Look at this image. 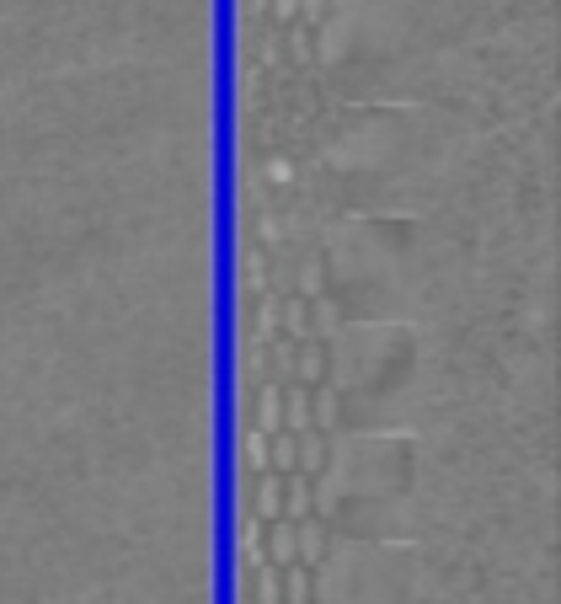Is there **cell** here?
<instances>
[{
  "label": "cell",
  "instance_id": "277c9868",
  "mask_svg": "<svg viewBox=\"0 0 561 604\" xmlns=\"http://www.w3.org/2000/svg\"><path fill=\"white\" fill-rule=\"evenodd\" d=\"M252 514L262 519V524H273V519H284V476H257V508Z\"/></svg>",
  "mask_w": 561,
  "mask_h": 604
},
{
  "label": "cell",
  "instance_id": "7c38bea8",
  "mask_svg": "<svg viewBox=\"0 0 561 604\" xmlns=\"http://www.w3.org/2000/svg\"><path fill=\"white\" fill-rule=\"evenodd\" d=\"M310 599H316V572L300 567V562L284 567V599L278 604H310Z\"/></svg>",
  "mask_w": 561,
  "mask_h": 604
},
{
  "label": "cell",
  "instance_id": "8992f818",
  "mask_svg": "<svg viewBox=\"0 0 561 604\" xmlns=\"http://www.w3.org/2000/svg\"><path fill=\"white\" fill-rule=\"evenodd\" d=\"M310 476H300V471H289L284 476V519L289 524H300V519H310Z\"/></svg>",
  "mask_w": 561,
  "mask_h": 604
},
{
  "label": "cell",
  "instance_id": "5bb4252c",
  "mask_svg": "<svg viewBox=\"0 0 561 604\" xmlns=\"http://www.w3.org/2000/svg\"><path fill=\"white\" fill-rule=\"evenodd\" d=\"M294 460H300V439H294V433H273V439H268V471L289 476Z\"/></svg>",
  "mask_w": 561,
  "mask_h": 604
},
{
  "label": "cell",
  "instance_id": "5b68a950",
  "mask_svg": "<svg viewBox=\"0 0 561 604\" xmlns=\"http://www.w3.org/2000/svg\"><path fill=\"white\" fill-rule=\"evenodd\" d=\"M326 380V348L321 343H300V353H294V385H316Z\"/></svg>",
  "mask_w": 561,
  "mask_h": 604
},
{
  "label": "cell",
  "instance_id": "603a6c76",
  "mask_svg": "<svg viewBox=\"0 0 561 604\" xmlns=\"http://www.w3.org/2000/svg\"><path fill=\"white\" fill-rule=\"evenodd\" d=\"M321 11H326V0H305V17H310V22H316Z\"/></svg>",
  "mask_w": 561,
  "mask_h": 604
},
{
  "label": "cell",
  "instance_id": "3957f363",
  "mask_svg": "<svg viewBox=\"0 0 561 604\" xmlns=\"http://www.w3.org/2000/svg\"><path fill=\"white\" fill-rule=\"evenodd\" d=\"M278 433H310V385H284V428Z\"/></svg>",
  "mask_w": 561,
  "mask_h": 604
},
{
  "label": "cell",
  "instance_id": "2e32d148",
  "mask_svg": "<svg viewBox=\"0 0 561 604\" xmlns=\"http://www.w3.org/2000/svg\"><path fill=\"white\" fill-rule=\"evenodd\" d=\"M241 455H246V466H252L257 476H268V433H246V439H241Z\"/></svg>",
  "mask_w": 561,
  "mask_h": 604
},
{
  "label": "cell",
  "instance_id": "4fadbf2b",
  "mask_svg": "<svg viewBox=\"0 0 561 604\" xmlns=\"http://www.w3.org/2000/svg\"><path fill=\"white\" fill-rule=\"evenodd\" d=\"M294 471L310 476V482L326 471V439H321V433H300V460H294Z\"/></svg>",
  "mask_w": 561,
  "mask_h": 604
},
{
  "label": "cell",
  "instance_id": "8fae6325",
  "mask_svg": "<svg viewBox=\"0 0 561 604\" xmlns=\"http://www.w3.org/2000/svg\"><path fill=\"white\" fill-rule=\"evenodd\" d=\"M246 578L257 583V604H278V599H284V567L257 562V567H246Z\"/></svg>",
  "mask_w": 561,
  "mask_h": 604
},
{
  "label": "cell",
  "instance_id": "9c48e42d",
  "mask_svg": "<svg viewBox=\"0 0 561 604\" xmlns=\"http://www.w3.org/2000/svg\"><path fill=\"white\" fill-rule=\"evenodd\" d=\"M278 327L289 332V343H305L310 337V300H300V294H294V300H278Z\"/></svg>",
  "mask_w": 561,
  "mask_h": 604
},
{
  "label": "cell",
  "instance_id": "44dd1931",
  "mask_svg": "<svg viewBox=\"0 0 561 604\" xmlns=\"http://www.w3.org/2000/svg\"><path fill=\"white\" fill-rule=\"evenodd\" d=\"M273 11H278V22H294L300 17V0H273Z\"/></svg>",
  "mask_w": 561,
  "mask_h": 604
},
{
  "label": "cell",
  "instance_id": "ffe728a7",
  "mask_svg": "<svg viewBox=\"0 0 561 604\" xmlns=\"http://www.w3.org/2000/svg\"><path fill=\"white\" fill-rule=\"evenodd\" d=\"M294 59H300V65H305V59H310V33H305V27H294Z\"/></svg>",
  "mask_w": 561,
  "mask_h": 604
},
{
  "label": "cell",
  "instance_id": "30bf717a",
  "mask_svg": "<svg viewBox=\"0 0 561 604\" xmlns=\"http://www.w3.org/2000/svg\"><path fill=\"white\" fill-rule=\"evenodd\" d=\"M262 540H268V524H262L257 514H246L241 530H236V546H241V562H246V567L268 562V556H262Z\"/></svg>",
  "mask_w": 561,
  "mask_h": 604
},
{
  "label": "cell",
  "instance_id": "d6986e66",
  "mask_svg": "<svg viewBox=\"0 0 561 604\" xmlns=\"http://www.w3.org/2000/svg\"><path fill=\"white\" fill-rule=\"evenodd\" d=\"M262 273H268V257H262V252H246V284L262 278Z\"/></svg>",
  "mask_w": 561,
  "mask_h": 604
},
{
  "label": "cell",
  "instance_id": "7a4b0ae2",
  "mask_svg": "<svg viewBox=\"0 0 561 604\" xmlns=\"http://www.w3.org/2000/svg\"><path fill=\"white\" fill-rule=\"evenodd\" d=\"M337 417H342V401H337V391L332 385H316V391H310V433H332L337 428Z\"/></svg>",
  "mask_w": 561,
  "mask_h": 604
},
{
  "label": "cell",
  "instance_id": "ac0fdd59",
  "mask_svg": "<svg viewBox=\"0 0 561 604\" xmlns=\"http://www.w3.org/2000/svg\"><path fill=\"white\" fill-rule=\"evenodd\" d=\"M321 289H326V268H321V257H305V262H300V294H305V300H316Z\"/></svg>",
  "mask_w": 561,
  "mask_h": 604
},
{
  "label": "cell",
  "instance_id": "7402d4cb",
  "mask_svg": "<svg viewBox=\"0 0 561 604\" xmlns=\"http://www.w3.org/2000/svg\"><path fill=\"white\" fill-rule=\"evenodd\" d=\"M268 177H273V182H289L294 172H289V161H273V166H268Z\"/></svg>",
  "mask_w": 561,
  "mask_h": 604
},
{
  "label": "cell",
  "instance_id": "52a82bcc",
  "mask_svg": "<svg viewBox=\"0 0 561 604\" xmlns=\"http://www.w3.org/2000/svg\"><path fill=\"white\" fill-rule=\"evenodd\" d=\"M284 428V385H262V396H257V433H273Z\"/></svg>",
  "mask_w": 561,
  "mask_h": 604
},
{
  "label": "cell",
  "instance_id": "e0dca14e",
  "mask_svg": "<svg viewBox=\"0 0 561 604\" xmlns=\"http://www.w3.org/2000/svg\"><path fill=\"white\" fill-rule=\"evenodd\" d=\"M294 353H300V343H289V337H273V369H278V385H294Z\"/></svg>",
  "mask_w": 561,
  "mask_h": 604
},
{
  "label": "cell",
  "instance_id": "6da1fadb",
  "mask_svg": "<svg viewBox=\"0 0 561 604\" xmlns=\"http://www.w3.org/2000/svg\"><path fill=\"white\" fill-rule=\"evenodd\" d=\"M294 562L316 572L326 562V524L321 519H300L294 524Z\"/></svg>",
  "mask_w": 561,
  "mask_h": 604
},
{
  "label": "cell",
  "instance_id": "ba28073f",
  "mask_svg": "<svg viewBox=\"0 0 561 604\" xmlns=\"http://www.w3.org/2000/svg\"><path fill=\"white\" fill-rule=\"evenodd\" d=\"M262 556H268L273 567H294V524L289 519H273L268 540H262Z\"/></svg>",
  "mask_w": 561,
  "mask_h": 604
},
{
  "label": "cell",
  "instance_id": "9a60e30c",
  "mask_svg": "<svg viewBox=\"0 0 561 604\" xmlns=\"http://www.w3.org/2000/svg\"><path fill=\"white\" fill-rule=\"evenodd\" d=\"M337 327H342L337 305L326 300V294H316V300H310V337H305V343H316V337H332Z\"/></svg>",
  "mask_w": 561,
  "mask_h": 604
}]
</instances>
